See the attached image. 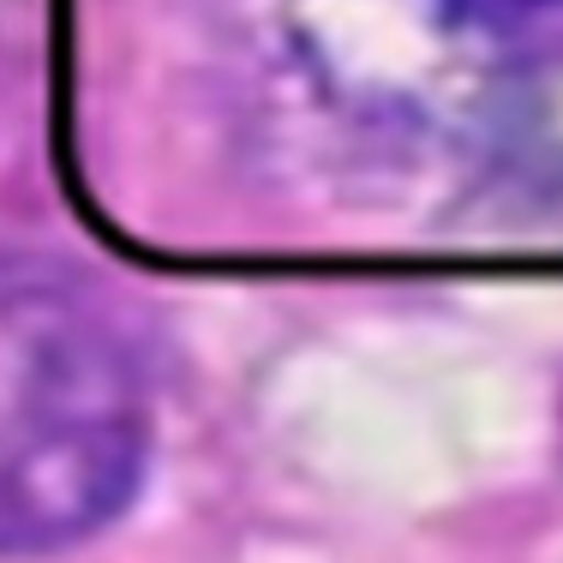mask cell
Listing matches in <instances>:
<instances>
[{"mask_svg":"<svg viewBox=\"0 0 563 563\" xmlns=\"http://www.w3.org/2000/svg\"><path fill=\"white\" fill-rule=\"evenodd\" d=\"M330 90L401 139L563 174V0H282Z\"/></svg>","mask_w":563,"mask_h":563,"instance_id":"obj_2","label":"cell"},{"mask_svg":"<svg viewBox=\"0 0 563 563\" xmlns=\"http://www.w3.org/2000/svg\"><path fill=\"white\" fill-rule=\"evenodd\" d=\"M151 426L126 312L55 258L0 252V558L109 528L144 479Z\"/></svg>","mask_w":563,"mask_h":563,"instance_id":"obj_1","label":"cell"}]
</instances>
